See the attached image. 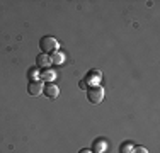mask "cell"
Listing matches in <instances>:
<instances>
[{
	"instance_id": "7c38bea8",
	"label": "cell",
	"mask_w": 160,
	"mask_h": 153,
	"mask_svg": "<svg viewBox=\"0 0 160 153\" xmlns=\"http://www.w3.org/2000/svg\"><path fill=\"white\" fill-rule=\"evenodd\" d=\"M78 87L80 89H87V80H82V82L78 83Z\"/></svg>"
},
{
	"instance_id": "6da1fadb",
	"label": "cell",
	"mask_w": 160,
	"mask_h": 153,
	"mask_svg": "<svg viewBox=\"0 0 160 153\" xmlns=\"http://www.w3.org/2000/svg\"><path fill=\"white\" fill-rule=\"evenodd\" d=\"M58 46H60V43H58V39L56 37H53V36H43L39 39V48H41V51L43 53H55V51H58Z\"/></svg>"
},
{
	"instance_id": "7a4b0ae2",
	"label": "cell",
	"mask_w": 160,
	"mask_h": 153,
	"mask_svg": "<svg viewBox=\"0 0 160 153\" xmlns=\"http://www.w3.org/2000/svg\"><path fill=\"white\" fill-rule=\"evenodd\" d=\"M87 99H89L90 104H101L102 99H104V89L101 85H94L87 89Z\"/></svg>"
},
{
	"instance_id": "3957f363",
	"label": "cell",
	"mask_w": 160,
	"mask_h": 153,
	"mask_svg": "<svg viewBox=\"0 0 160 153\" xmlns=\"http://www.w3.org/2000/svg\"><path fill=\"white\" fill-rule=\"evenodd\" d=\"M43 94L53 101V99H56L60 95V89H58V85H55V82H49L43 87Z\"/></svg>"
},
{
	"instance_id": "52a82bcc",
	"label": "cell",
	"mask_w": 160,
	"mask_h": 153,
	"mask_svg": "<svg viewBox=\"0 0 160 153\" xmlns=\"http://www.w3.org/2000/svg\"><path fill=\"white\" fill-rule=\"evenodd\" d=\"M106 146H108V143H106L104 140H97L92 143V153H104Z\"/></svg>"
},
{
	"instance_id": "30bf717a",
	"label": "cell",
	"mask_w": 160,
	"mask_h": 153,
	"mask_svg": "<svg viewBox=\"0 0 160 153\" xmlns=\"http://www.w3.org/2000/svg\"><path fill=\"white\" fill-rule=\"evenodd\" d=\"M28 76L31 78V82H32V80H39V68H31L29 73H28Z\"/></svg>"
},
{
	"instance_id": "9c48e42d",
	"label": "cell",
	"mask_w": 160,
	"mask_h": 153,
	"mask_svg": "<svg viewBox=\"0 0 160 153\" xmlns=\"http://www.w3.org/2000/svg\"><path fill=\"white\" fill-rule=\"evenodd\" d=\"M133 148H135V146H133V143H123L119 146V153H131Z\"/></svg>"
},
{
	"instance_id": "4fadbf2b",
	"label": "cell",
	"mask_w": 160,
	"mask_h": 153,
	"mask_svg": "<svg viewBox=\"0 0 160 153\" xmlns=\"http://www.w3.org/2000/svg\"><path fill=\"white\" fill-rule=\"evenodd\" d=\"M78 153H92V150H80Z\"/></svg>"
},
{
	"instance_id": "5b68a950",
	"label": "cell",
	"mask_w": 160,
	"mask_h": 153,
	"mask_svg": "<svg viewBox=\"0 0 160 153\" xmlns=\"http://www.w3.org/2000/svg\"><path fill=\"white\" fill-rule=\"evenodd\" d=\"M51 65V60H49V55L46 53H39L36 58V68H41V70H46Z\"/></svg>"
},
{
	"instance_id": "277c9868",
	"label": "cell",
	"mask_w": 160,
	"mask_h": 153,
	"mask_svg": "<svg viewBox=\"0 0 160 153\" xmlns=\"http://www.w3.org/2000/svg\"><path fill=\"white\" fill-rule=\"evenodd\" d=\"M43 83H41V80H32V82H29L28 85V94L32 95V97H38V95L43 94Z\"/></svg>"
},
{
	"instance_id": "8992f818",
	"label": "cell",
	"mask_w": 160,
	"mask_h": 153,
	"mask_svg": "<svg viewBox=\"0 0 160 153\" xmlns=\"http://www.w3.org/2000/svg\"><path fill=\"white\" fill-rule=\"evenodd\" d=\"M55 76H56V73H55V70H51V68H46V70L39 72V80L41 82H46V83L55 82Z\"/></svg>"
},
{
	"instance_id": "8fae6325",
	"label": "cell",
	"mask_w": 160,
	"mask_h": 153,
	"mask_svg": "<svg viewBox=\"0 0 160 153\" xmlns=\"http://www.w3.org/2000/svg\"><path fill=\"white\" fill-rule=\"evenodd\" d=\"M131 153H148V150L145 146H136V148H133Z\"/></svg>"
},
{
	"instance_id": "ba28073f",
	"label": "cell",
	"mask_w": 160,
	"mask_h": 153,
	"mask_svg": "<svg viewBox=\"0 0 160 153\" xmlns=\"http://www.w3.org/2000/svg\"><path fill=\"white\" fill-rule=\"evenodd\" d=\"M49 60H51V63H55V65H62L65 61V55L62 51H55V53L49 55Z\"/></svg>"
}]
</instances>
